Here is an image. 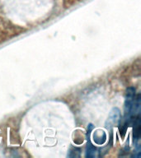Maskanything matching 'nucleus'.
<instances>
[{
    "instance_id": "f257e3e1",
    "label": "nucleus",
    "mask_w": 141,
    "mask_h": 158,
    "mask_svg": "<svg viewBox=\"0 0 141 158\" xmlns=\"http://www.w3.org/2000/svg\"><path fill=\"white\" fill-rule=\"evenodd\" d=\"M121 120V110L118 108L111 109V110L109 113V115L107 117V119L106 121L105 126L106 129H111L115 126L118 125Z\"/></svg>"
},
{
    "instance_id": "f03ea898",
    "label": "nucleus",
    "mask_w": 141,
    "mask_h": 158,
    "mask_svg": "<svg viewBox=\"0 0 141 158\" xmlns=\"http://www.w3.org/2000/svg\"><path fill=\"white\" fill-rule=\"evenodd\" d=\"M94 128L92 124H89L88 127V133H87V139H88V144L86 148V156L87 157H94L96 156V148L92 145L91 143V133L92 130Z\"/></svg>"
},
{
    "instance_id": "7ed1b4c3",
    "label": "nucleus",
    "mask_w": 141,
    "mask_h": 158,
    "mask_svg": "<svg viewBox=\"0 0 141 158\" xmlns=\"http://www.w3.org/2000/svg\"><path fill=\"white\" fill-rule=\"evenodd\" d=\"M106 133L103 130H96L93 133V140L97 145H102L106 143Z\"/></svg>"
}]
</instances>
